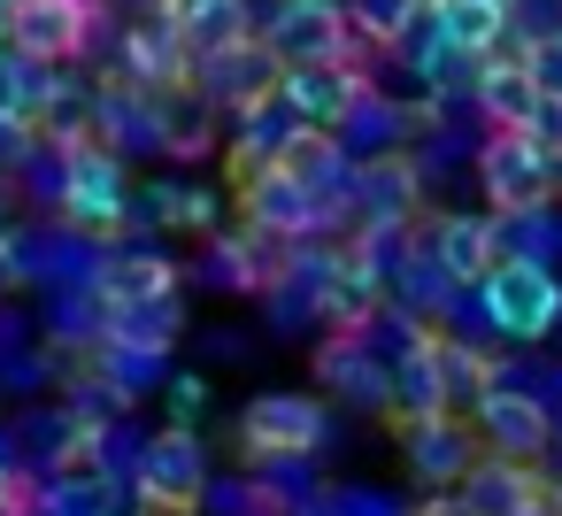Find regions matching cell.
<instances>
[{
	"label": "cell",
	"mask_w": 562,
	"mask_h": 516,
	"mask_svg": "<svg viewBox=\"0 0 562 516\" xmlns=\"http://www.w3.org/2000/svg\"><path fill=\"white\" fill-rule=\"evenodd\" d=\"M431 24H439V47L447 55H470V63H485V55L508 47V16L477 9V0H431Z\"/></svg>",
	"instance_id": "cell-29"
},
{
	"label": "cell",
	"mask_w": 562,
	"mask_h": 516,
	"mask_svg": "<svg viewBox=\"0 0 562 516\" xmlns=\"http://www.w3.org/2000/svg\"><path fill=\"white\" fill-rule=\"evenodd\" d=\"M470 109L485 116V132H524V116L539 109V86H531V70H524V47H516V40H508L501 55H485Z\"/></svg>",
	"instance_id": "cell-21"
},
{
	"label": "cell",
	"mask_w": 562,
	"mask_h": 516,
	"mask_svg": "<svg viewBox=\"0 0 562 516\" xmlns=\"http://www.w3.org/2000/svg\"><path fill=\"white\" fill-rule=\"evenodd\" d=\"M431 55H439V24H431V0H424V9H416V24L393 40V55H385V63H401L408 78H424V63H431Z\"/></svg>",
	"instance_id": "cell-39"
},
{
	"label": "cell",
	"mask_w": 562,
	"mask_h": 516,
	"mask_svg": "<svg viewBox=\"0 0 562 516\" xmlns=\"http://www.w3.org/2000/svg\"><path fill=\"white\" fill-rule=\"evenodd\" d=\"M32 155H40V132L24 116H0V193H16V178H24Z\"/></svg>",
	"instance_id": "cell-38"
},
{
	"label": "cell",
	"mask_w": 562,
	"mask_h": 516,
	"mask_svg": "<svg viewBox=\"0 0 562 516\" xmlns=\"http://www.w3.org/2000/svg\"><path fill=\"white\" fill-rule=\"evenodd\" d=\"M209 447H201V431H178V424H162L155 439H147V455H139V478H132V501H139V516H201V493H209Z\"/></svg>",
	"instance_id": "cell-5"
},
{
	"label": "cell",
	"mask_w": 562,
	"mask_h": 516,
	"mask_svg": "<svg viewBox=\"0 0 562 516\" xmlns=\"http://www.w3.org/2000/svg\"><path fill=\"white\" fill-rule=\"evenodd\" d=\"M470 178L493 201V216H531V209H554V193H562V170L547 155H531L516 132H485Z\"/></svg>",
	"instance_id": "cell-6"
},
{
	"label": "cell",
	"mask_w": 562,
	"mask_h": 516,
	"mask_svg": "<svg viewBox=\"0 0 562 516\" xmlns=\"http://www.w3.org/2000/svg\"><path fill=\"white\" fill-rule=\"evenodd\" d=\"M516 139H524L531 155H547V162L562 170V101H547V93H539V109L524 116V132H516Z\"/></svg>",
	"instance_id": "cell-40"
},
{
	"label": "cell",
	"mask_w": 562,
	"mask_h": 516,
	"mask_svg": "<svg viewBox=\"0 0 562 516\" xmlns=\"http://www.w3.org/2000/svg\"><path fill=\"white\" fill-rule=\"evenodd\" d=\"M116 485L93 470H32V516H109Z\"/></svg>",
	"instance_id": "cell-28"
},
{
	"label": "cell",
	"mask_w": 562,
	"mask_h": 516,
	"mask_svg": "<svg viewBox=\"0 0 562 516\" xmlns=\"http://www.w3.org/2000/svg\"><path fill=\"white\" fill-rule=\"evenodd\" d=\"M524 70H531V86H539L547 101H562V40H539V47H524Z\"/></svg>",
	"instance_id": "cell-42"
},
{
	"label": "cell",
	"mask_w": 562,
	"mask_h": 516,
	"mask_svg": "<svg viewBox=\"0 0 562 516\" xmlns=\"http://www.w3.org/2000/svg\"><path fill=\"white\" fill-rule=\"evenodd\" d=\"M9 431H16V447H32V462H40V470H63V462H70V408H63V401L24 408Z\"/></svg>",
	"instance_id": "cell-33"
},
{
	"label": "cell",
	"mask_w": 562,
	"mask_h": 516,
	"mask_svg": "<svg viewBox=\"0 0 562 516\" xmlns=\"http://www.w3.org/2000/svg\"><path fill=\"white\" fill-rule=\"evenodd\" d=\"M470 431H477V447L501 455V462H539V455H554V416H547L531 393H485V401L470 408Z\"/></svg>",
	"instance_id": "cell-13"
},
{
	"label": "cell",
	"mask_w": 562,
	"mask_h": 516,
	"mask_svg": "<svg viewBox=\"0 0 562 516\" xmlns=\"http://www.w3.org/2000/svg\"><path fill=\"white\" fill-rule=\"evenodd\" d=\"M439 339V393H447V416H470L485 393H493V355L485 347H462V339H447V332H431Z\"/></svg>",
	"instance_id": "cell-31"
},
{
	"label": "cell",
	"mask_w": 562,
	"mask_h": 516,
	"mask_svg": "<svg viewBox=\"0 0 562 516\" xmlns=\"http://www.w3.org/2000/svg\"><path fill=\"white\" fill-rule=\"evenodd\" d=\"M262 47L278 70H308V63H370L355 24H347V0H270L262 16Z\"/></svg>",
	"instance_id": "cell-4"
},
{
	"label": "cell",
	"mask_w": 562,
	"mask_h": 516,
	"mask_svg": "<svg viewBox=\"0 0 562 516\" xmlns=\"http://www.w3.org/2000/svg\"><path fill=\"white\" fill-rule=\"evenodd\" d=\"M9 16H16V9H9V0H0V55H9Z\"/></svg>",
	"instance_id": "cell-45"
},
{
	"label": "cell",
	"mask_w": 562,
	"mask_h": 516,
	"mask_svg": "<svg viewBox=\"0 0 562 516\" xmlns=\"http://www.w3.org/2000/svg\"><path fill=\"white\" fill-rule=\"evenodd\" d=\"M477 293V309H485V332H493V347H547L554 332H562V270H547V262H493V278L485 285H470Z\"/></svg>",
	"instance_id": "cell-2"
},
{
	"label": "cell",
	"mask_w": 562,
	"mask_h": 516,
	"mask_svg": "<svg viewBox=\"0 0 562 516\" xmlns=\"http://www.w3.org/2000/svg\"><path fill=\"white\" fill-rule=\"evenodd\" d=\"M316 209H331V201H355V162H347V147L331 139V132H301L293 147H285V162H278Z\"/></svg>",
	"instance_id": "cell-23"
},
{
	"label": "cell",
	"mask_w": 562,
	"mask_h": 516,
	"mask_svg": "<svg viewBox=\"0 0 562 516\" xmlns=\"http://www.w3.org/2000/svg\"><path fill=\"white\" fill-rule=\"evenodd\" d=\"M109 339L147 347V355H178V339H186V293H155V301L109 309Z\"/></svg>",
	"instance_id": "cell-27"
},
{
	"label": "cell",
	"mask_w": 562,
	"mask_h": 516,
	"mask_svg": "<svg viewBox=\"0 0 562 516\" xmlns=\"http://www.w3.org/2000/svg\"><path fill=\"white\" fill-rule=\"evenodd\" d=\"M493 216L485 209H439V270L470 293V285H485L493 278Z\"/></svg>",
	"instance_id": "cell-25"
},
{
	"label": "cell",
	"mask_w": 562,
	"mask_h": 516,
	"mask_svg": "<svg viewBox=\"0 0 562 516\" xmlns=\"http://www.w3.org/2000/svg\"><path fill=\"white\" fill-rule=\"evenodd\" d=\"M255 309H262V324H270L278 339H301V332L316 324V301H308V293H301L293 278H278V285H270V293H262Z\"/></svg>",
	"instance_id": "cell-35"
},
{
	"label": "cell",
	"mask_w": 562,
	"mask_h": 516,
	"mask_svg": "<svg viewBox=\"0 0 562 516\" xmlns=\"http://www.w3.org/2000/svg\"><path fill=\"white\" fill-rule=\"evenodd\" d=\"M393 424H416V416H447V393H439V339H424L416 355H401L393 370Z\"/></svg>",
	"instance_id": "cell-30"
},
{
	"label": "cell",
	"mask_w": 562,
	"mask_h": 516,
	"mask_svg": "<svg viewBox=\"0 0 562 516\" xmlns=\"http://www.w3.org/2000/svg\"><path fill=\"white\" fill-rule=\"evenodd\" d=\"M24 86H32V63L0 55V116H24Z\"/></svg>",
	"instance_id": "cell-43"
},
{
	"label": "cell",
	"mask_w": 562,
	"mask_h": 516,
	"mask_svg": "<svg viewBox=\"0 0 562 516\" xmlns=\"http://www.w3.org/2000/svg\"><path fill=\"white\" fill-rule=\"evenodd\" d=\"M285 255H293V247L262 239L255 224H224V232L209 239V255L193 262V278H201L209 293H247V301H262V293L285 278Z\"/></svg>",
	"instance_id": "cell-7"
},
{
	"label": "cell",
	"mask_w": 562,
	"mask_h": 516,
	"mask_svg": "<svg viewBox=\"0 0 562 516\" xmlns=\"http://www.w3.org/2000/svg\"><path fill=\"white\" fill-rule=\"evenodd\" d=\"M93 147H109L116 162H132V155H162V109H155L147 93L101 78V93H93Z\"/></svg>",
	"instance_id": "cell-16"
},
{
	"label": "cell",
	"mask_w": 562,
	"mask_h": 516,
	"mask_svg": "<svg viewBox=\"0 0 562 516\" xmlns=\"http://www.w3.org/2000/svg\"><path fill=\"white\" fill-rule=\"evenodd\" d=\"M86 16H93V0H24L9 16V55H24L32 70H78Z\"/></svg>",
	"instance_id": "cell-11"
},
{
	"label": "cell",
	"mask_w": 562,
	"mask_h": 516,
	"mask_svg": "<svg viewBox=\"0 0 562 516\" xmlns=\"http://www.w3.org/2000/svg\"><path fill=\"white\" fill-rule=\"evenodd\" d=\"M178 40H186V63L201 70V63L232 55V47H255L262 40V16H255V0H201V9L178 24Z\"/></svg>",
	"instance_id": "cell-24"
},
{
	"label": "cell",
	"mask_w": 562,
	"mask_h": 516,
	"mask_svg": "<svg viewBox=\"0 0 562 516\" xmlns=\"http://www.w3.org/2000/svg\"><path fill=\"white\" fill-rule=\"evenodd\" d=\"M278 78H285V70H278V63H270V47L255 40V47H232V55L201 63V70H193V93H201L224 124H239L247 109H262V101L278 93Z\"/></svg>",
	"instance_id": "cell-14"
},
{
	"label": "cell",
	"mask_w": 562,
	"mask_h": 516,
	"mask_svg": "<svg viewBox=\"0 0 562 516\" xmlns=\"http://www.w3.org/2000/svg\"><path fill=\"white\" fill-rule=\"evenodd\" d=\"M162 408H170V424H178V431H193V424H201V408H209V370H170Z\"/></svg>",
	"instance_id": "cell-36"
},
{
	"label": "cell",
	"mask_w": 562,
	"mask_h": 516,
	"mask_svg": "<svg viewBox=\"0 0 562 516\" xmlns=\"http://www.w3.org/2000/svg\"><path fill=\"white\" fill-rule=\"evenodd\" d=\"M331 501H339V516H408V501L385 485H339Z\"/></svg>",
	"instance_id": "cell-41"
},
{
	"label": "cell",
	"mask_w": 562,
	"mask_h": 516,
	"mask_svg": "<svg viewBox=\"0 0 562 516\" xmlns=\"http://www.w3.org/2000/svg\"><path fill=\"white\" fill-rule=\"evenodd\" d=\"M201 508H209V516H262V508H255V470H216L209 493H201Z\"/></svg>",
	"instance_id": "cell-37"
},
{
	"label": "cell",
	"mask_w": 562,
	"mask_h": 516,
	"mask_svg": "<svg viewBox=\"0 0 562 516\" xmlns=\"http://www.w3.org/2000/svg\"><path fill=\"white\" fill-rule=\"evenodd\" d=\"M378 309H385V278L347 247V255H339V270H331V285H324V301H316V324H324V332H355V339H362V332L378 324Z\"/></svg>",
	"instance_id": "cell-22"
},
{
	"label": "cell",
	"mask_w": 562,
	"mask_h": 516,
	"mask_svg": "<svg viewBox=\"0 0 562 516\" xmlns=\"http://www.w3.org/2000/svg\"><path fill=\"white\" fill-rule=\"evenodd\" d=\"M132 162H116L109 147H70V186H63V232L93 239V247H116L132 232Z\"/></svg>",
	"instance_id": "cell-3"
},
{
	"label": "cell",
	"mask_w": 562,
	"mask_h": 516,
	"mask_svg": "<svg viewBox=\"0 0 562 516\" xmlns=\"http://www.w3.org/2000/svg\"><path fill=\"white\" fill-rule=\"evenodd\" d=\"M331 139L347 147L355 170H362V162H385V155H408V139H416V109H401L385 86H370V93L355 101V116H347Z\"/></svg>",
	"instance_id": "cell-17"
},
{
	"label": "cell",
	"mask_w": 562,
	"mask_h": 516,
	"mask_svg": "<svg viewBox=\"0 0 562 516\" xmlns=\"http://www.w3.org/2000/svg\"><path fill=\"white\" fill-rule=\"evenodd\" d=\"M78 370H86V378H93V385H101V393H109L124 416L170 385V355H147V347H124V339H101V347H93Z\"/></svg>",
	"instance_id": "cell-20"
},
{
	"label": "cell",
	"mask_w": 562,
	"mask_h": 516,
	"mask_svg": "<svg viewBox=\"0 0 562 516\" xmlns=\"http://www.w3.org/2000/svg\"><path fill=\"white\" fill-rule=\"evenodd\" d=\"M370 86H378L370 63H308V70H285L278 78V101L301 116V132H339Z\"/></svg>",
	"instance_id": "cell-10"
},
{
	"label": "cell",
	"mask_w": 562,
	"mask_h": 516,
	"mask_svg": "<svg viewBox=\"0 0 562 516\" xmlns=\"http://www.w3.org/2000/svg\"><path fill=\"white\" fill-rule=\"evenodd\" d=\"M308 370H316L324 401L362 408V416H393V378H385V362H378L355 332H324L316 355H308Z\"/></svg>",
	"instance_id": "cell-8"
},
{
	"label": "cell",
	"mask_w": 562,
	"mask_h": 516,
	"mask_svg": "<svg viewBox=\"0 0 562 516\" xmlns=\"http://www.w3.org/2000/svg\"><path fill=\"white\" fill-rule=\"evenodd\" d=\"M331 455V401L301 385H270L239 408V470L255 462H316Z\"/></svg>",
	"instance_id": "cell-1"
},
{
	"label": "cell",
	"mask_w": 562,
	"mask_h": 516,
	"mask_svg": "<svg viewBox=\"0 0 562 516\" xmlns=\"http://www.w3.org/2000/svg\"><path fill=\"white\" fill-rule=\"evenodd\" d=\"M155 109H162V155H170V162H209V155H224V139H216L224 116H216L193 86H170Z\"/></svg>",
	"instance_id": "cell-26"
},
{
	"label": "cell",
	"mask_w": 562,
	"mask_h": 516,
	"mask_svg": "<svg viewBox=\"0 0 562 516\" xmlns=\"http://www.w3.org/2000/svg\"><path fill=\"white\" fill-rule=\"evenodd\" d=\"M477 9H493V16H516V0H477Z\"/></svg>",
	"instance_id": "cell-46"
},
{
	"label": "cell",
	"mask_w": 562,
	"mask_h": 516,
	"mask_svg": "<svg viewBox=\"0 0 562 516\" xmlns=\"http://www.w3.org/2000/svg\"><path fill=\"white\" fill-rule=\"evenodd\" d=\"M232 209H239V224H255V232L278 239V247L316 239V201H308L285 170H255V178H239V186H232Z\"/></svg>",
	"instance_id": "cell-15"
},
{
	"label": "cell",
	"mask_w": 562,
	"mask_h": 516,
	"mask_svg": "<svg viewBox=\"0 0 562 516\" xmlns=\"http://www.w3.org/2000/svg\"><path fill=\"white\" fill-rule=\"evenodd\" d=\"M293 139H301V116H293L278 93H270L262 109H247V116L232 124V139H224V170H232V186L255 178V170H278Z\"/></svg>",
	"instance_id": "cell-19"
},
{
	"label": "cell",
	"mask_w": 562,
	"mask_h": 516,
	"mask_svg": "<svg viewBox=\"0 0 562 516\" xmlns=\"http://www.w3.org/2000/svg\"><path fill=\"white\" fill-rule=\"evenodd\" d=\"M416 9L424 0H347V24H355L362 55H393V40L416 24Z\"/></svg>",
	"instance_id": "cell-32"
},
{
	"label": "cell",
	"mask_w": 562,
	"mask_h": 516,
	"mask_svg": "<svg viewBox=\"0 0 562 516\" xmlns=\"http://www.w3.org/2000/svg\"><path fill=\"white\" fill-rule=\"evenodd\" d=\"M393 431H401V462L424 493H454L470 478V462L485 455L470 416H416V424H393Z\"/></svg>",
	"instance_id": "cell-9"
},
{
	"label": "cell",
	"mask_w": 562,
	"mask_h": 516,
	"mask_svg": "<svg viewBox=\"0 0 562 516\" xmlns=\"http://www.w3.org/2000/svg\"><path fill=\"white\" fill-rule=\"evenodd\" d=\"M93 293H101V309H132V301H155V293H186V285H178V262L162 247L116 239L101 255V270H93Z\"/></svg>",
	"instance_id": "cell-18"
},
{
	"label": "cell",
	"mask_w": 562,
	"mask_h": 516,
	"mask_svg": "<svg viewBox=\"0 0 562 516\" xmlns=\"http://www.w3.org/2000/svg\"><path fill=\"white\" fill-rule=\"evenodd\" d=\"M16 478H24V462H16V431L0 424V508H9V493H16Z\"/></svg>",
	"instance_id": "cell-44"
},
{
	"label": "cell",
	"mask_w": 562,
	"mask_h": 516,
	"mask_svg": "<svg viewBox=\"0 0 562 516\" xmlns=\"http://www.w3.org/2000/svg\"><path fill=\"white\" fill-rule=\"evenodd\" d=\"M9 9H24V0H9Z\"/></svg>",
	"instance_id": "cell-47"
},
{
	"label": "cell",
	"mask_w": 562,
	"mask_h": 516,
	"mask_svg": "<svg viewBox=\"0 0 562 516\" xmlns=\"http://www.w3.org/2000/svg\"><path fill=\"white\" fill-rule=\"evenodd\" d=\"M424 170L408 155H385V162H362L355 170V232H408L424 216Z\"/></svg>",
	"instance_id": "cell-12"
},
{
	"label": "cell",
	"mask_w": 562,
	"mask_h": 516,
	"mask_svg": "<svg viewBox=\"0 0 562 516\" xmlns=\"http://www.w3.org/2000/svg\"><path fill=\"white\" fill-rule=\"evenodd\" d=\"M63 186H70V147H47V139H40V155L24 162L16 193L32 201V216H47V224H55V216H63Z\"/></svg>",
	"instance_id": "cell-34"
}]
</instances>
